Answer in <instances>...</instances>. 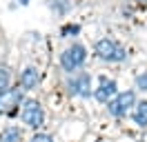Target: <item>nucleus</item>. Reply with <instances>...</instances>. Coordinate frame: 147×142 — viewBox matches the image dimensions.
I'll return each instance as SVG.
<instances>
[{
  "mask_svg": "<svg viewBox=\"0 0 147 142\" xmlns=\"http://www.w3.org/2000/svg\"><path fill=\"white\" fill-rule=\"evenodd\" d=\"M20 138H22L20 129H16V127H9V129H5V131H2V135H0V142H20Z\"/></svg>",
  "mask_w": 147,
  "mask_h": 142,
  "instance_id": "9d476101",
  "label": "nucleus"
},
{
  "mask_svg": "<svg viewBox=\"0 0 147 142\" xmlns=\"http://www.w3.org/2000/svg\"><path fill=\"white\" fill-rule=\"evenodd\" d=\"M20 2H22V5H25V2H27V0H20Z\"/></svg>",
  "mask_w": 147,
  "mask_h": 142,
  "instance_id": "4468645a",
  "label": "nucleus"
},
{
  "mask_svg": "<svg viewBox=\"0 0 147 142\" xmlns=\"http://www.w3.org/2000/svg\"><path fill=\"white\" fill-rule=\"evenodd\" d=\"M87 60V49H85L83 44H71L67 51L60 56V64H63L65 71H76L80 69Z\"/></svg>",
  "mask_w": 147,
  "mask_h": 142,
  "instance_id": "f03ea898",
  "label": "nucleus"
},
{
  "mask_svg": "<svg viewBox=\"0 0 147 142\" xmlns=\"http://www.w3.org/2000/svg\"><path fill=\"white\" fill-rule=\"evenodd\" d=\"M22 91L25 89H5L0 93V115H11L22 104Z\"/></svg>",
  "mask_w": 147,
  "mask_h": 142,
  "instance_id": "39448f33",
  "label": "nucleus"
},
{
  "mask_svg": "<svg viewBox=\"0 0 147 142\" xmlns=\"http://www.w3.org/2000/svg\"><path fill=\"white\" fill-rule=\"evenodd\" d=\"M107 104H109V113L111 115L123 118L131 107L136 104V96H134V91H123V93H116Z\"/></svg>",
  "mask_w": 147,
  "mask_h": 142,
  "instance_id": "20e7f679",
  "label": "nucleus"
},
{
  "mask_svg": "<svg viewBox=\"0 0 147 142\" xmlns=\"http://www.w3.org/2000/svg\"><path fill=\"white\" fill-rule=\"evenodd\" d=\"M96 53L102 60H109V62H123L127 58V51L116 40H109V38H102V40L96 42Z\"/></svg>",
  "mask_w": 147,
  "mask_h": 142,
  "instance_id": "f257e3e1",
  "label": "nucleus"
},
{
  "mask_svg": "<svg viewBox=\"0 0 147 142\" xmlns=\"http://www.w3.org/2000/svg\"><path fill=\"white\" fill-rule=\"evenodd\" d=\"M7 87H9V71L0 67V93H2Z\"/></svg>",
  "mask_w": 147,
  "mask_h": 142,
  "instance_id": "9b49d317",
  "label": "nucleus"
},
{
  "mask_svg": "<svg viewBox=\"0 0 147 142\" xmlns=\"http://www.w3.org/2000/svg\"><path fill=\"white\" fill-rule=\"evenodd\" d=\"M136 87L140 89V91H147V71L143 73V76H138V78H136Z\"/></svg>",
  "mask_w": 147,
  "mask_h": 142,
  "instance_id": "f8f14e48",
  "label": "nucleus"
},
{
  "mask_svg": "<svg viewBox=\"0 0 147 142\" xmlns=\"http://www.w3.org/2000/svg\"><path fill=\"white\" fill-rule=\"evenodd\" d=\"M134 120H136V124H140V127H147V102L145 100L136 104V109H134Z\"/></svg>",
  "mask_w": 147,
  "mask_h": 142,
  "instance_id": "1a4fd4ad",
  "label": "nucleus"
},
{
  "mask_svg": "<svg viewBox=\"0 0 147 142\" xmlns=\"http://www.w3.org/2000/svg\"><path fill=\"white\" fill-rule=\"evenodd\" d=\"M116 93H118V91H116V82L109 80L107 76H100V87L94 91V98H96L98 102H109Z\"/></svg>",
  "mask_w": 147,
  "mask_h": 142,
  "instance_id": "423d86ee",
  "label": "nucleus"
},
{
  "mask_svg": "<svg viewBox=\"0 0 147 142\" xmlns=\"http://www.w3.org/2000/svg\"><path fill=\"white\" fill-rule=\"evenodd\" d=\"M69 87H71V93L74 96H89L92 91V80H89V76L87 73H83V76H78V78H74L71 82H69Z\"/></svg>",
  "mask_w": 147,
  "mask_h": 142,
  "instance_id": "0eeeda50",
  "label": "nucleus"
},
{
  "mask_svg": "<svg viewBox=\"0 0 147 142\" xmlns=\"http://www.w3.org/2000/svg\"><path fill=\"white\" fill-rule=\"evenodd\" d=\"M38 80H40V76H38V69H34V67H27V69L22 71V76H20V84H22V89H34L38 84Z\"/></svg>",
  "mask_w": 147,
  "mask_h": 142,
  "instance_id": "6e6552de",
  "label": "nucleus"
},
{
  "mask_svg": "<svg viewBox=\"0 0 147 142\" xmlns=\"http://www.w3.org/2000/svg\"><path fill=\"white\" fill-rule=\"evenodd\" d=\"M31 142H54V140H51V135H47V133H36V135L31 138Z\"/></svg>",
  "mask_w": 147,
  "mask_h": 142,
  "instance_id": "ddd939ff",
  "label": "nucleus"
},
{
  "mask_svg": "<svg viewBox=\"0 0 147 142\" xmlns=\"http://www.w3.org/2000/svg\"><path fill=\"white\" fill-rule=\"evenodd\" d=\"M20 118H22V122L31 127V129H38L42 120H45V115H42V107L38 100H22V111H20Z\"/></svg>",
  "mask_w": 147,
  "mask_h": 142,
  "instance_id": "7ed1b4c3",
  "label": "nucleus"
}]
</instances>
